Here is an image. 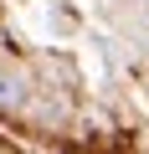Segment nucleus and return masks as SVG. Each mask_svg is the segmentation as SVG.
Here are the masks:
<instances>
[{"instance_id":"obj_1","label":"nucleus","mask_w":149,"mask_h":154,"mask_svg":"<svg viewBox=\"0 0 149 154\" xmlns=\"http://www.w3.org/2000/svg\"><path fill=\"white\" fill-rule=\"evenodd\" d=\"M21 103V82H5V77H0V108H16Z\"/></svg>"}]
</instances>
